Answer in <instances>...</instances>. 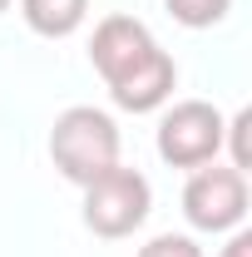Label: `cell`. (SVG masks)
<instances>
[{"label": "cell", "mask_w": 252, "mask_h": 257, "mask_svg": "<svg viewBox=\"0 0 252 257\" xmlns=\"http://www.w3.org/2000/svg\"><path fill=\"white\" fill-rule=\"evenodd\" d=\"M0 10H10V0H0Z\"/></svg>", "instance_id": "obj_11"}, {"label": "cell", "mask_w": 252, "mask_h": 257, "mask_svg": "<svg viewBox=\"0 0 252 257\" xmlns=\"http://www.w3.org/2000/svg\"><path fill=\"white\" fill-rule=\"evenodd\" d=\"M222 154V114L208 99H183L158 119V159L173 168H203Z\"/></svg>", "instance_id": "obj_4"}, {"label": "cell", "mask_w": 252, "mask_h": 257, "mask_svg": "<svg viewBox=\"0 0 252 257\" xmlns=\"http://www.w3.org/2000/svg\"><path fill=\"white\" fill-rule=\"evenodd\" d=\"M50 159L69 183L84 188L89 178L119 163V124L94 104H74L50 128Z\"/></svg>", "instance_id": "obj_2"}, {"label": "cell", "mask_w": 252, "mask_h": 257, "mask_svg": "<svg viewBox=\"0 0 252 257\" xmlns=\"http://www.w3.org/2000/svg\"><path fill=\"white\" fill-rule=\"evenodd\" d=\"M183 218L198 232H232L247 218V173L222 168V163L193 168L188 188H183Z\"/></svg>", "instance_id": "obj_5"}, {"label": "cell", "mask_w": 252, "mask_h": 257, "mask_svg": "<svg viewBox=\"0 0 252 257\" xmlns=\"http://www.w3.org/2000/svg\"><path fill=\"white\" fill-rule=\"evenodd\" d=\"M20 15H25V25H30L35 35L64 40V35H74L84 25L89 0H20Z\"/></svg>", "instance_id": "obj_6"}, {"label": "cell", "mask_w": 252, "mask_h": 257, "mask_svg": "<svg viewBox=\"0 0 252 257\" xmlns=\"http://www.w3.org/2000/svg\"><path fill=\"white\" fill-rule=\"evenodd\" d=\"M247 128H252V109H242L232 124H222V144H232V168H252V154H247Z\"/></svg>", "instance_id": "obj_9"}, {"label": "cell", "mask_w": 252, "mask_h": 257, "mask_svg": "<svg viewBox=\"0 0 252 257\" xmlns=\"http://www.w3.org/2000/svg\"><path fill=\"white\" fill-rule=\"evenodd\" d=\"M163 5H168V15H173L178 25H188V30H208V25L227 20V10H232V0H163Z\"/></svg>", "instance_id": "obj_7"}, {"label": "cell", "mask_w": 252, "mask_h": 257, "mask_svg": "<svg viewBox=\"0 0 252 257\" xmlns=\"http://www.w3.org/2000/svg\"><path fill=\"white\" fill-rule=\"evenodd\" d=\"M89 64L99 79L109 84V94L129 114H154L168 104L173 84H178V64L168 50H158L144 20L134 15H104L89 40Z\"/></svg>", "instance_id": "obj_1"}, {"label": "cell", "mask_w": 252, "mask_h": 257, "mask_svg": "<svg viewBox=\"0 0 252 257\" xmlns=\"http://www.w3.org/2000/svg\"><path fill=\"white\" fill-rule=\"evenodd\" d=\"M139 257H203V247L193 237H183V232H158L154 242L139 247Z\"/></svg>", "instance_id": "obj_8"}, {"label": "cell", "mask_w": 252, "mask_h": 257, "mask_svg": "<svg viewBox=\"0 0 252 257\" xmlns=\"http://www.w3.org/2000/svg\"><path fill=\"white\" fill-rule=\"evenodd\" d=\"M222 257H252V232H232V242L222 247Z\"/></svg>", "instance_id": "obj_10"}, {"label": "cell", "mask_w": 252, "mask_h": 257, "mask_svg": "<svg viewBox=\"0 0 252 257\" xmlns=\"http://www.w3.org/2000/svg\"><path fill=\"white\" fill-rule=\"evenodd\" d=\"M149 208H154V193L139 168L114 163L84 183V227L94 237H129L134 227H144Z\"/></svg>", "instance_id": "obj_3"}]
</instances>
